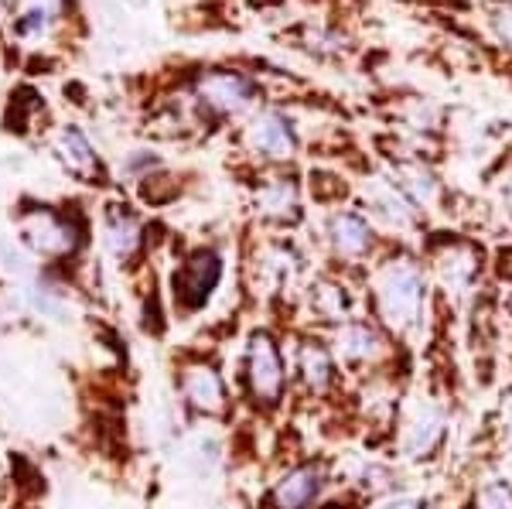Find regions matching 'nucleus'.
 <instances>
[{
  "mask_svg": "<svg viewBox=\"0 0 512 509\" xmlns=\"http://www.w3.org/2000/svg\"><path fill=\"white\" fill-rule=\"evenodd\" d=\"M373 301H376V318L379 325H386L396 335L414 332L424 318L427 305V281L410 257L390 260L376 270L373 281Z\"/></svg>",
  "mask_w": 512,
  "mask_h": 509,
  "instance_id": "f257e3e1",
  "label": "nucleus"
},
{
  "mask_svg": "<svg viewBox=\"0 0 512 509\" xmlns=\"http://www.w3.org/2000/svg\"><path fill=\"white\" fill-rule=\"evenodd\" d=\"M246 387L260 407H277L287 390V369L270 332H253L246 346Z\"/></svg>",
  "mask_w": 512,
  "mask_h": 509,
  "instance_id": "f03ea898",
  "label": "nucleus"
},
{
  "mask_svg": "<svg viewBox=\"0 0 512 509\" xmlns=\"http://www.w3.org/2000/svg\"><path fill=\"white\" fill-rule=\"evenodd\" d=\"M444 438H448V414L434 400H420L410 407V414L403 417L400 431V451L410 462H427L441 451Z\"/></svg>",
  "mask_w": 512,
  "mask_h": 509,
  "instance_id": "7ed1b4c3",
  "label": "nucleus"
},
{
  "mask_svg": "<svg viewBox=\"0 0 512 509\" xmlns=\"http://www.w3.org/2000/svg\"><path fill=\"white\" fill-rule=\"evenodd\" d=\"M335 359L349 369H373L390 356V339L376 322H362V318H349L335 328Z\"/></svg>",
  "mask_w": 512,
  "mask_h": 509,
  "instance_id": "20e7f679",
  "label": "nucleus"
},
{
  "mask_svg": "<svg viewBox=\"0 0 512 509\" xmlns=\"http://www.w3.org/2000/svg\"><path fill=\"white\" fill-rule=\"evenodd\" d=\"M222 264L212 250H198L195 257H188L175 274V301L185 311H198L205 301L212 298V291L219 287Z\"/></svg>",
  "mask_w": 512,
  "mask_h": 509,
  "instance_id": "39448f33",
  "label": "nucleus"
},
{
  "mask_svg": "<svg viewBox=\"0 0 512 509\" xmlns=\"http://www.w3.org/2000/svg\"><path fill=\"white\" fill-rule=\"evenodd\" d=\"M21 236L28 246H35L41 257H65L76 250L79 243V226L65 216H55L48 209L28 212L21 219Z\"/></svg>",
  "mask_w": 512,
  "mask_h": 509,
  "instance_id": "423d86ee",
  "label": "nucleus"
},
{
  "mask_svg": "<svg viewBox=\"0 0 512 509\" xmlns=\"http://www.w3.org/2000/svg\"><path fill=\"white\" fill-rule=\"evenodd\" d=\"M325 492V469L321 465H294L267 492V509H311Z\"/></svg>",
  "mask_w": 512,
  "mask_h": 509,
  "instance_id": "0eeeda50",
  "label": "nucleus"
},
{
  "mask_svg": "<svg viewBox=\"0 0 512 509\" xmlns=\"http://www.w3.org/2000/svg\"><path fill=\"white\" fill-rule=\"evenodd\" d=\"M246 141H250V147L260 158H270V161H287V158H294V151H297L294 127L274 110L260 113V117L250 123Z\"/></svg>",
  "mask_w": 512,
  "mask_h": 509,
  "instance_id": "6e6552de",
  "label": "nucleus"
},
{
  "mask_svg": "<svg viewBox=\"0 0 512 509\" xmlns=\"http://www.w3.org/2000/svg\"><path fill=\"white\" fill-rule=\"evenodd\" d=\"M198 96L216 113H239L243 106H250L253 86L239 72H209V76L198 82Z\"/></svg>",
  "mask_w": 512,
  "mask_h": 509,
  "instance_id": "1a4fd4ad",
  "label": "nucleus"
},
{
  "mask_svg": "<svg viewBox=\"0 0 512 509\" xmlns=\"http://www.w3.org/2000/svg\"><path fill=\"white\" fill-rule=\"evenodd\" d=\"M181 393L202 414H222L226 410V383L209 363H192L181 373Z\"/></svg>",
  "mask_w": 512,
  "mask_h": 509,
  "instance_id": "9d476101",
  "label": "nucleus"
},
{
  "mask_svg": "<svg viewBox=\"0 0 512 509\" xmlns=\"http://www.w3.org/2000/svg\"><path fill=\"white\" fill-rule=\"evenodd\" d=\"M297 373L304 387L321 397L335 387V352L318 339H304L297 349Z\"/></svg>",
  "mask_w": 512,
  "mask_h": 509,
  "instance_id": "9b49d317",
  "label": "nucleus"
},
{
  "mask_svg": "<svg viewBox=\"0 0 512 509\" xmlns=\"http://www.w3.org/2000/svg\"><path fill=\"white\" fill-rule=\"evenodd\" d=\"M434 270L441 284L448 287V294H465L478 277V253L468 243H451L437 253Z\"/></svg>",
  "mask_w": 512,
  "mask_h": 509,
  "instance_id": "f8f14e48",
  "label": "nucleus"
},
{
  "mask_svg": "<svg viewBox=\"0 0 512 509\" xmlns=\"http://www.w3.org/2000/svg\"><path fill=\"white\" fill-rule=\"evenodd\" d=\"M328 240H332V250L342 260H362L373 250V229L355 212H338L328 223Z\"/></svg>",
  "mask_w": 512,
  "mask_h": 509,
  "instance_id": "ddd939ff",
  "label": "nucleus"
},
{
  "mask_svg": "<svg viewBox=\"0 0 512 509\" xmlns=\"http://www.w3.org/2000/svg\"><path fill=\"white\" fill-rule=\"evenodd\" d=\"M55 154H59V161L65 164L69 175L82 178V182H96L99 178V158L86 137H82V130L65 127L59 134V141H55Z\"/></svg>",
  "mask_w": 512,
  "mask_h": 509,
  "instance_id": "4468645a",
  "label": "nucleus"
},
{
  "mask_svg": "<svg viewBox=\"0 0 512 509\" xmlns=\"http://www.w3.org/2000/svg\"><path fill=\"white\" fill-rule=\"evenodd\" d=\"M256 209L270 219H294L297 216V188L287 178H270L267 185H260L256 192Z\"/></svg>",
  "mask_w": 512,
  "mask_h": 509,
  "instance_id": "2eb2a0df",
  "label": "nucleus"
},
{
  "mask_svg": "<svg viewBox=\"0 0 512 509\" xmlns=\"http://www.w3.org/2000/svg\"><path fill=\"white\" fill-rule=\"evenodd\" d=\"M311 308H315V315L321 322H349L352 315V298L349 291H345L342 284L335 281H318L311 287Z\"/></svg>",
  "mask_w": 512,
  "mask_h": 509,
  "instance_id": "dca6fc26",
  "label": "nucleus"
},
{
  "mask_svg": "<svg viewBox=\"0 0 512 509\" xmlns=\"http://www.w3.org/2000/svg\"><path fill=\"white\" fill-rule=\"evenodd\" d=\"M106 243H110V250L117 253L120 260H127L140 246V223L134 216H127V212H113V216L106 219Z\"/></svg>",
  "mask_w": 512,
  "mask_h": 509,
  "instance_id": "f3484780",
  "label": "nucleus"
},
{
  "mask_svg": "<svg viewBox=\"0 0 512 509\" xmlns=\"http://www.w3.org/2000/svg\"><path fill=\"white\" fill-rule=\"evenodd\" d=\"M400 188L407 199H414L420 205H431L437 195V178L424 168V164H407V168H400Z\"/></svg>",
  "mask_w": 512,
  "mask_h": 509,
  "instance_id": "a211bd4d",
  "label": "nucleus"
},
{
  "mask_svg": "<svg viewBox=\"0 0 512 509\" xmlns=\"http://www.w3.org/2000/svg\"><path fill=\"white\" fill-rule=\"evenodd\" d=\"M472 509H512V486L502 479L485 482V486L475 492Z\"/></svg>",
  "mask_w": 512,
  "mask_h": 509,
  "instance_id": "6ab92c4d",
  "label": "nucleus"
},
{
  "mask_svg": "<svg viewBox=\"0 0 512 509\" xmlns=\"http://www.w3.org/2000/svg\"><path fill=\"white\" fill-rule=\"evenodd\" d=\"M376 509H424V499H417V496H390L386 503H379Z\"/></svg>",
  "mask_w": 512,
  "mask_h": 509,
  "instance_id": "aec40b11",
  "label": "nucleus"
},
{
  "mask_svg": "<svg viewBox=\"0 0 512 509\" xmlns=\"http://www.w3.org/2000/svg\"><path fill=\"white\" fill-rule=\"evenodd\" d=\"M495 28H499V35L512 45V0L506 7H499V14H495Z\"/></svg>",
  "mask_w": 512,
  "mask_h": 509,
  "instance_id": "412c9836",
  "label": "nucleus"
},
{
  "mask_svg": "<svg viewBox=\"0 0 512 509\" xmlns=\"http://www.w3.org/2000/svg\"><path fill=\"white\" fill-rule=\"evenodd\" d=\"M127 4H134V7H144V4H147V0H127Z\"/></svg>",
  "mask_w": 512,
  "mask_h": 509,
  "instance_id": "4be33fe9",
  "label": "nucleus"
},
{
  "mask_svg": "<svg viewBox=\"0 0 512 509\" xmlns=\"http://www.w3.org/2000/svg\"><path fill=\"white\" fill-rule=\"evenodd\" d=\"M509 455H512V428H509Z\"/></svg>",
  "mask_w": 512,
  "mask_h": 509,
  "instance_id": "5701e85b",
  "label": "nucleus"
},
{
  "mask_svg": "<svg viewBox=\"0 0 512 509\" xmlns=\"http://www.w3.org/2000/svg\"><path fill=\"white\" fill-rule=\"evenodd\" d=\"M509 311H512V287H509Z\"/></svg>",
  "mask_w": 512,
  "mask_h": 509,
  "instance_id": "b1692460",
  "label": "nucleus"
},
{
  "mask_svg": "<svg viewBox=\"0 0 512 509\" xmlns=\"http://www.w3.org/2000/svg\"><path fill=\"white\" fill-rule=\"evenodd\" d=\"M509 192H512V185H509Z\"/></svg>",
  "mask_w": 512,
  "mask_h": 509,
  "instance_id": "393cba45",
  "label": "nucleus"
}]
</instances>
